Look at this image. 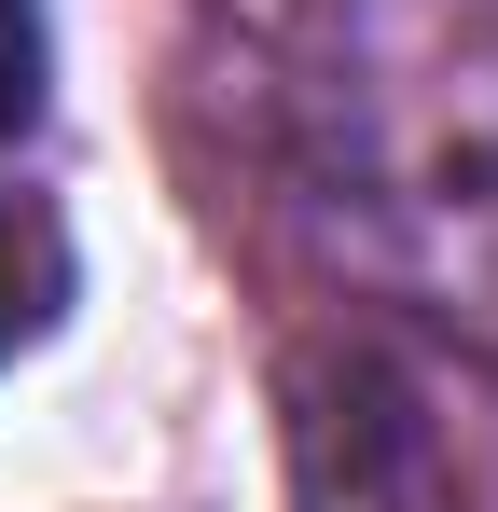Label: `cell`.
Masks as SVG:
<instances>
[{
	"label": "cell",
	"mask_w": 498,
	"mask_h": 512,
	"mask_svg": "<svg viewBox=\"0 0 498 512\" xmlns=\"http://www.w3.org/2000/svg\"><path fill=\"white\" fill-rule=\"evenodd\" d=\"M305 512H457V485H443V457L402 402L346 388L305 416Z\"/></svg>",
	"instance_id": "1"
},
{
	"label": "cell",
	"mask_w": 498,
	"mask_h": 512,
	"mask_svg": "<svg viewBox=\"0 0 498 512\" xmlns=\"http://www.w3.org/2000/svg\"><path fill=\"white\" fill-rule=\"evenodd\" d=\"M56 291H70V250H56V222L28 208V194H0V360L56 319Z\"/></svg>",
	"instance_id": "2"
},
{
	"label": "cell",
	"mask_w": 498,
	"mask_h": 512,
	"mask_svg": "<svg viewBox=\"0 0 498 512\" xmlns=\"http://www.w3.org/2000/svg\"><path fill=\"white\" fill-rule=\"evenodd\" d=\"M42 111V0H0V139Z\"/></svg>",
	"instance_id": "3"
}]
</instances>
